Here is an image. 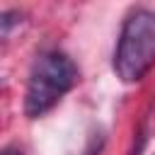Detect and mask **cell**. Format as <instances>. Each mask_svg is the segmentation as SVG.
<instances>
[{
    "label": "cell",
    "mask_w": 155,
    "mask_h": 155,
    "mask_svg": "<svg viewBox=\"0 0 155 155\" xmlns=\"http://www.w3.org/2000/svg\"><path fill=\"white\" fill-rule=\"evenodd\" d=\"M78 80V68L75 63L61 53V51H48L41 53L27 80V94H24V114L29 119L44 116L48 109H53L63 94L73 90Z\"/></svg>",
    "instance_id": "cell-1"
},
{
    "label": "cell",
    "mask_w": 155,
    "mask_h": 155,
    "mask_svg": "<svg viewBox=\"0 0 155 155\" xmlns=\"http://www.w3.org/2000/svg\"><path fill=\"white\" fill-rule=\"evenodd\" d=\"M155 63V12L136 10L126 17L114 53V70L124 82H138Z\"/></svg>",
    "instance_id": "cell-2"
},
{
    "label": "cell",
    "mask_w": 155,
    "mask_h": 155,
    "mask_svg": "<svg viewBox=\"0 0 155 155\" xmlns=\"http://www.w3.org/2000/svg\"><path fill=\"white\" fill-rule=\"evenodd\" d=\"M2 155H22V150H17V148H5Z\"/></svg>",
    "instance_id": "cell-3"
}]
</instances>
